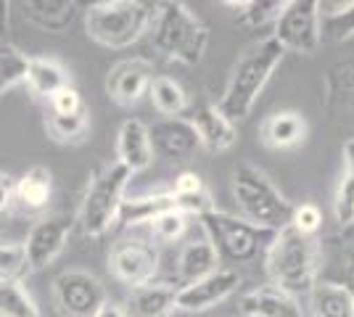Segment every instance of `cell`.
I'll list each match as a JSON object with an SVG mask.
<instances>
[{"mask_svg":"<svg viewBox=\"0 0 354 317\" xmlns=\"http://www.w3.org/2000/svg\"><path fill=\"white\" fill-rule=\"evenodd\" d=\"M333 211L341 225H352L354 222V180L352 177H341L339 191H336V201H333Z\"/></svg>","mask_w":354,"mask_h":317,"instance_id":"cell-36","label":"cell"},{"mask_svg":"<svg viewBox=\"0 0 354 317\" xmlns=\"http://www.w3.org/2000/svg\"><path fill=\"white\" fill-rule=\"evenodd\" d=\"M177 209L175 196L172 193H159V196H146V198H130L122 204L119 209V220L122 225H148L156 214L162 211Z\"/></svg>","mask_w":354,"mask_h":317,"instance_id":"cell-27","label":"cell"},{"mask_svg":"<svg viewBox=\"0 0 354 317\" xmlns=\"http://www.w3.org/2000/svg\"><path fill=\"white\" fill-rule=\"evenodd\" d=\"M272 40L283 50L294 53H315L323 32H320V3L315 0H291L286 3L281 19L275 21Z\"/></svg>","mask_w":354,"mask_h":317,"instance_id":"cell-8","label":"cell"},{"mask_svg":"<svg viewBox=\"0 0 354 317\" xmlns=\"http://www.w3.org/2000/svg\"><path fill=\"white\" fill-rule=\"evenodd\" d=\"M153 79V64L146 59H124L114 64L106 75V95L119 106H135L148 95Z\"/></svg>","mask_w":354,"mask_h":317,"instance_id":"cell-12","label":"cell"},{"mask_svg":"<svg viewBox=\"0 0 354 317\" xmlns=\"http://www.w3.org/2000/svg\"><path fill=\"white\" fill-rule=\"evenodd\" d=\"M296 233H301V236H307V238H315L317 236V230L323 227V211L317 204H301V206H294V214H291V225Z\"/></svg>","mask_w":354,"mask_h":317,"instance_id":"cell-34","label":"cell"},{"mask_svg":"<svg viewBox=\"0 0 354 317\" xmlns=\"http://www.w3.org/2000/svg\"><path fill=\"white\" fill-rule=\"evenodd\" d=\"M148 137H151L153 151H159L162 156L172 159V162H180V159L191 156L201 146L196 130H193V124L188 119H183V117L153 122L148 127Z\"/></svg>","mask_w":354,"mask_h":317,"instance_id":"cell-14","label":"cell"},{"mask_svg":"<svg viewBox=\"0 0 354 317\" xmlns=\"http://www.w3.org/2000/svg\"><path fill=\"white\" fill-rule=\"evenodd\" d=\"M344 175L354 180V137L344 143Z\"/></svg>","mask_w":354,"mask_h":317,"instance_id":"cell-39","label":"cell"},{"mask_svg":"<svg viewBox=\"0 0 354 317\" xmlns=\"http://www.w3.org/2000/svg\"><path fill=\"white\" fill-rule=\"evenodd\" d=\"M95 317H127V312H124V307L117 302H106L98 312H95Z\"/></svg>","mask_w":354,"mask_h":317,"instance_id":"cell-41","label":"cell"},{"mask_svg":"<svg viewBox=\"0 0 354 317\" xmlns=\"http://www.w3.org/2000/svg\"><path fill=\"white\" fill-rule=\"evenodd\" d=\"M130 172L122 164L101 169L82 196L80 206V227L88 238H101L119 220V209L124 204V191L130 185Z\"/></svg>","mask_w":354,"mask_h":317,"instance_id":"cell-7","label":"cell"},{"mask_svg":"<svg viewBox=\"0 0 354 317\" xmlns=\"http://www.w3.org/2000/svg\"><path fill=\"white\" fill-rule=\"evenodd\" d=\"M109 270L124 286H146L159 270V251L146 241H124L109 254Z\"/></svg>","mask_w":354,"mask_h":317,"instance_id":"cell-10","label":"cell"},{"mask_svg":"<svg viewBox=\"0 0 354 317\" xmlns=\"http://www.w3.org/2000/svg\"><path fill=\"white\" fill-rule=\"evenodd\" d=\"M53 296L61 312L69 317H95L109 302L104 283L85 270H64L53 280Z\"/></svg>","mask_w":354,"mask_h":317,"instance_id":"cell-9","label":"cell"},{"mask_svg":"<svg viewBox=\"0 0 354 317\" xmlns=\"http://www.w3.org/2000/svg\"><path fill=\"white\" fill-rule=\"evenodd\" d=\"M169 193L175 196L177 211H183L188 220H191V217L201 220L207 211L214 209L212 196H209V191H207V182H204L201 175H196V172H183V175H177L175 188H172Z\"/></svg>","mask_w":354,"mask_h":317,"instance_id":"cell-23","label":"cell"},{"mask_svg":"<svg viewBox=\"0 0 354 317\" xmlns=\"http://www.w3.org/2000/svg\"><path fill=\"white\" fill-rule=\"evenodd\" d=\"M117 164H122L130 175L143 172L153 162V146L148 137V127L140 119L122 122L117 135Z\"/></svg>","mask_w":354,"mask_h":317,"instance_id":"cell-16","label":"cell"},{"mask_svg":"<svg viewBox=\"0 0 354 317\" xmlns=\"http://www.w3.org/2000/svg\"><path fill=\"white\" fill-rule=\"evenodd\" d=\"M69 233H72V222L66 217H45L40 222H35L27 241H24L27 267L32 272L45 270L64 251V246L69 241Z\"/></svg>","mask_w":354,"mask_h":317,"instance_id":"cell-13","label":"cell"},{"mask_svg":"<svg viewBox=\"0 0 354 317\" xmlns=\"http://www.w3.org/2000/svg\"><path fill=\"white\" fill-rule=\"evenodd\" d=\"M156 11V3L143 0H98L85 11V32L101 48L122 50L151 30Z\"/></svg>","mask_w":354,"mask_h":317,"instance_id":"cell-2","label":"cell"},{"mask_svg":"<svg viewBox=\"0 0 354 317\" xmlns=\"http://www.w3.org/2000/svg\"><path fill=\"white\" fill-rule=\"evenodd\" d=\"M265 270L272 286L299 299V294H307L317 280V241L294 227H283L265 251Z\"/></svg>","mask_w":354,"mask_h":317,"instance_id":"cell-4","label":"cell"},{"mask_svg":"<svg viewBox=\"0 0 354 317\" xmlns=\"http://www.w3.org/2000/svg\"><path fill=\"white\" fill-rule=\"evenodd\" d=\"M48 106H50V114H77V111H85V108H88L85 101H82V93L77 90V88H72V85L61 88V90L48 101Z\"/></svg>","mask_w":354,"mask_h":317,"instance_id":"cell-37","label":"cell"},{"mask_svg":"<svg viewBox=\"0 0 354 317\" xmlns=\"http://www.w3.org/2000/svg\"><path fill=\"white\" fill-rule=\"evenodd\" d=\"M344 275H346L344 286L349 288V294H352V299H354V251H346V259H344Z\"/></svg>","mask_w":354,"mask_h":317,"instance_id":"cell-40","label":"cell"},{"mask_svg":"<svg viewBox=\"0 0 354 317\" xmlns=\"http://www.w3.org/2000/svg\"><path fill=\"white\" fill-rule=\"evenodd\" d=\"M307 296L312 317H354V299L344 283L315 280Z\"/></svg>","mask_w":354,"mask_h":317,"instance_id":"cell-21","label":"cell"},{"mask_svg":"<svg viewBox=\"0 0 354 317\" xmlns=\"http://www.w3.org/2000/svg\"><path fill=\"white\" fill-rule=\"evenodd\" d=\"M77 3L74 0H27L21 3V14L32 27L50 35L64 32L77 16Z\"/></svg>","mask_w":354,"mask_h":317,"instance_id":"cell-20","label":"cell"},{"mask_svg":"<svg viewBox=\"0 0 354 317\" xmlns=\"http://www.w3.org/2000/svg\"><path fill=\"white\" fill-rule=\"evenodd\" d=\"M233 198H236L238 209L243 211V220H249L251 225H259L272 233H281L283 227L291 225L294 204L283 196L275 188V182L257 166H236Z\"/></svg>","mask_w":354,"mask_h":317,"instance_id":"cell-5","label":"cell"},{"mask_svg":"<svg viewBox=\"0 0 354 317\" xmlns=\"http://www.w3.org/2000/svg\"><path fill=\"white\" fill-rule=\"evenodd\" d=\"M0 317H43L21 280L0 278Z\"/></svg>","mask_w":354,"mask_h":317,"instance_id":"cell-28","label":"cell"},{"mask_svg":"<svg viewBox=\"0 0 354 317\" xmlns=\"http://www.w3.org/2000/svg\"><path fill=\"white\" fill-rule=\"evenodd\" d=\"M14 177L0 172V217L8 214V209L14 206Z\"/></svg>","mask_w":354,"mask_h":317,"instance_id":"cell-38","label":"cell"},{"mask_svg":"<svg viewBox=\"0 0 354 317\" xmlns=\"http://www.w3.org/2000/svg\"><path fill=\"white\" fill-rule=\"evenodd\" d=\"M241 312L246 317H304V307L281 288L262 286L241 299Z\"/></svg>","mask_w":354,"mask_h":317,"instance_id":"cell-18","label":"cell"},{"mask_svg":"<svg viewBox=\"0 0 354 317\" xmlns=\"http://www.w3.org/2000/svg\"><path fill=\"white\" fill-rule=\"evenodd\" d=\"M151 236L156 238V241L162 243H172L177 238H183V233L188 230V217L183 214V211L177 209H169V211H162V214H156L151 222Z\"/></svg>","mask_w":354,"mask_h":317,"instance_id":"cell-32","label":"cell"},{"mask_svg":"<svg viewBox=\"0 0 354 317\" xmlns=\"http://www.w3.org/2000/svg\"><path fill=\"white\" fill-rule=\"evenodd\" d=\"M307 119L299 111H275L265 117L262 127H259V137L267 148L272 151H294L307 140Z\"/></svg>","mask_w":354,"mask_h":317,"instance_id":"cell-15","label":"cell"},{"mask_svg":"<svg viewBox=\"0 0 354 317\" xmlns=\"http://www.w3.org/2000/svg\"><path fill=\"white\" fill-rule=\"evenodd\" d=\"M8 8H11V3L0 0V35L8 30Z\"/></svg>","mask_w":354,"mask_h":317,"instance_id":"cell-42","label":"cell"},{"mask_svg":"<svg viewBox=\"0 0 354 317\" xmlns=\"http://www.w3.org/2000/svg\"><path fill=\"white\" fill-rule=\"evenodd\" d=\"M90 127V111H77V114H48L45 130L56 143H80Z\"/></svg>","mask_w":354,"mask_h":317,"instance_id":"cell-29","label":"cell"},{"mask_svg":"<svg viewBox=\"0 0 354 317\" xmlns=\"http://www.w3.org/2000/svg\"><path fill=\"white\" fill-rule=\"evenodd\" d=\"M24 272H30V267H27V251H24V243L0 241V278L19 280Z\"/></svg>","mask_w":354,"mask_h":317,"instance_id":"cell-33","label":"cell"},{"mask_svg":"<svg viewBox=\"0 0 354 317\" xmlns=\"http://www.w3.org/2000/svg\"><path fill=\"white\" fill-rule=\"evenodd\" d=\"M148 98L164 119H177L188 108V93L183 90V85L172 77H153L148 85Z\"/></svg>","mask_w":354,"mask_h":317,"instance_id":"cell-26","label":"cell"},{"mask_svg":"<svg viewBox=\"0 0 354 317\" xmlns=\"http://www.w3.org/2000/svg\"><path fill=\"white\" fill-rule=\"evenodd\" d=\"M198 135V143L207 146L209 151H227L238 140L236 124L222 114L217 106L204 104L193 111V117L188 119Z\"/></svg>","mask_w":354,"mask_h":317,"instance_id":"cell-17","label":"cell"},{"mask_svg":"<svg viewBox=\"0 0 354 317\" xmlns=\"http://www.w3.org/2000/svg\"><path fill=\"white\" fill-rule=\"evenodd\" d=\"M283 56H286V50L272 37L254 43L241 53V59L233 66V75L227 79V88H225L220 104H217V108L233 124L243 117H249L259 93L265 90L270 77L275 75V69L281 66Z\"/></svg>","mask_w":354,"mask_h":317,"instance_id":"cell-1","label":"cell"},{"mask_svg":"<svg viewBox=\"0 0 354 317\" xmlns=\"http://www.w3.org/2000/svg\"><path fill=\"white\" fill-rule=\"evenodd\" d=\"M177 309V288L169 283H146L130 291L127 317H172Z\"/></svg>","mask_w":354,"mask_h":317,"instance_id":"cell-19","label":"cell"},{"mask_svg":"<svg viewBox=\"0 0 354 317\" xmlns=\"http://www.w3.org/2000/svg\"><path fill=\"white\" fill-rule=\"evenodd\" d=\"M24 85H27V90H30L35 98H40V101H50L61 88H66V85H69V75H66V69L61 66L59 61L30 59Z\"/></svg>","mask_w":354,"mask_h":317,"instance_id":"cell-24","label":"cell"},{"mask_svg":"<svg viewBox=\"0 0 354 317\" xmlns=\"http://www.w3.org/2000/svg\"><path fill=\"white\" fill-rule=\"evenodd\" d=\"M148 32L153 40V50L162 59L196 66L207 53V24L185 3H162Z\"/></svg>","mask_w":354,"mask_h":317,"instance_id":"cell-3","label":"cell"},{"mask_svg":"<svg viewBox=\"0 0 354 317\" xmlns=\"http://www.w3.org/2000/svg\"><path fill=\"white\" fill-rule=\"evenodd\" d=\"M50 196H53V175H50V169H45L40 164L30 166L14 182V201H19L24 209H45Z\"/></svg>","mask_w":354,"mask_h":317,"instance_id":"cell-25","label":"cell"},{"mask_svg":"<svg viewBox=\"0 0 354 317\" xmlns=\"http://www.w3.org/2000/svg\"><path fill=\"white\" fill-rule=\"evenodd\" d=\"M217 265H220V257L207 238L188 241L177 257V278L183 286H188V283H196V280L212 275L214 270H220Z\"/></svg>","mask_w":354,"mask_h":317,"instance_id":"cell-22","label":"cell"},{"mask_svg":"<svg viewBox=\"0 0 354 317\" xmlns=\"http://www.w3.org/2000/svg\"><path fill=\"white\" fill-rule=\"evenodd\" d=\"M241 286V275L230 267H220L212 275L177 288V309L183 312H204L220 302H225L236 288Z\"/></svg>","mask_w":354,"mask_h":317,"instance_id":"cell-11","label":"cell"},{"mask_svg":"<svg viewBox=\"0 0 354 317\" xmlns=\"http://www.w3.org/2000/svg\"><path fill=\"white\" fill-rule=\"evenodd\" d=\"M27 66H30V56H24L14 46H0V93L24 85Z\"/></svg>","mask_w":354,"mask_h":317,"instance_id":"cell-30","label":"cell"},{"mask_svg":"<svg viewBox=\"0 0 354 317\" xmlns=\"http://www.w3.org/2000/svg\"><path fill=\"white\" fill-rule=\"evenodd\" d=\"M198 222L207 233V241L214 246L220 262H230V265H246L262 257L275 238L272 230L251 225L243 217H233L217 209L207 211Z\"/></svg>","mask_w":354,"mask_h":317,"instance_id":"cell-6","label":"cell"},{"mask_svg":"<svg viewBox=\"0 0 354 317\" xmlns=\"http://www.w3.org/2000/svg\"><path fill=\"white\" fill-rule=\"evenodd\" d=\"M233 8H241V21L249 27H267L281 19L286 0H251V3H227Z\"/></svg>","mask_w":354,"mask_h":317,"instance_id":"cell-31","label":"cell"},{"mask_svg":"<svg viewBox=\"0 0 354 317\" xmlns=\"http://www.w3.org/2000/svg\"><path fill=\"white\" fill-rule=\"evenodd\" d=\"M320 32H330V37L344 40L354 35V3L341 6V11H330L325 21H320Z\"/></svg>","mask_w":354,"mask_h":317,"instance_id":"cell-35","label":"cell"}]
</instances>
